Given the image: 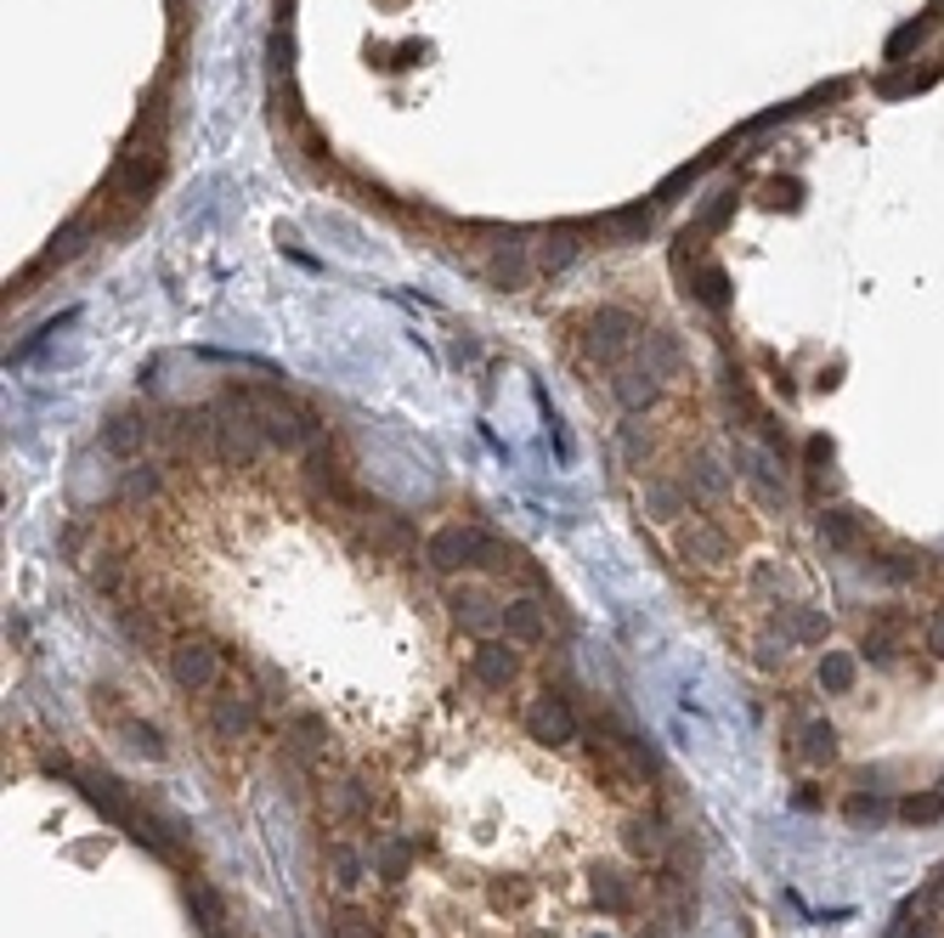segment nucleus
<instances>
[{
    "label": "nucleus",
    "mask_w": 944,
    "mask_h": 938,
    "mask_svg": "<svg viewBox=\"0 0 944 938\" xmlns=\"http://www.w3.org/2000/svg\"><path fill=\"white\" fill-rule=\"evenodd\" d=\"M894 814L905 820V826H933V820H944V791H910Z\"/></svg>",
    "instance_id": "4be33fe9"
},
{
    "label": "nucleus",
    "mask_w": 944,
    "mask_h": 938,
    "mask_svg": "<svg viewBox=\"0 0 944 938\" xmlns=\"http://www.w3.org/2000/svg\"><path fill=\"white\" fill-rule=\"evenodd\" d=\"M323 938H380V927H374V916H362V911H351V904H339V911L328 916V927H323Z\"/></svg>",
    "instance_id": "5701e85b"
},
{
    "label": "nucleus",
    "mask_w": 944,
    "mask_h": 938,
    "mask_svg": "<svg viewBox=\"0 0 944 938\" xmlns=\"http://www.w3.org/2000/svg\"><path fill=\"white\" fill-rule=\"evenodd\" d=\"M306 487L318 498H328V503H339V509H362V492L351 487V470H346V459H339V447H328V441L306 447Z\"/></svg>",
    "instance_id": "f03ea898"
},
{
    "label": "nucleus",
    "mask_w": 944,
    "mask_h": 938,
    "mask_svg": "<svg viewBox=\"0 0 944 938\" xmlns=\"http://www.w3.org/2000/svg\"><path fill=\"white\" fill-rule=\"evenodd\" d=\"M611 396H617V402H622L628 413H639V408L656 402V374H650V367H645V374H639V367H617Z\"/></svg>",
    "instance_id": "4468645a"
},
{
    "label": "nucleus",
    "mask_w": 944,
    "mask_h": 938,
    "mask_svg": "<svg viewBox=\"0 0 944 938\" xmlns=\"http://www.w3.org/2000/svg\"><path fill=\"white\" fill-rule=\"evenodd\" d=\"M120 729L131 735V747H136V752H148V758H164V735H159L153 724H141V718H125Z\"/></svg>",
    "instance_id": "2f4dec72"
},
{
    "label": "nucleus",
    "mask_w": 944,
    "mask_h": 938,
    "mask_svg": "<svg viewBox=\"0 0 944 938\" xmlns=\"http://www.w3.org/2000/svg\"><path fill=\"white\" fill-rule=\"evenodd\" d=\"M447 611H452V622H459V628H470V634L504 628V605H493V593H486L481 583H452V588H447Z\"/></svg>",
    "instance_id": "0eeeda50"
},
{
    "label": "nucleus",
    "mask_w": 944,
    "mask_h": 938,
    "mask_svg": "<svg viewBox=\"0 0 944 938\" xmlns=\"http://www.w3.org/2000/svg\"><path fill=\"white\" fill-rule=\"evenodd\" d=\"M594 899H599V911H611V916L634 911V888H628V876H617V871H594Z\"/></svg>",
    "instance_id": "6ab92c4d"
},
{
    "label": "nucleus",
    "mask_w": 944,
    "mask_h": 938,
    "mask_svg": "<svg viewBox=\"0 0 944 938\" xmlns=\"http://www.w3.org/2000/svg\"><path fill=\"white\" fill-rule=\"evenodd\" d=\"M724 289H730V283H724V272H719V266H701V277H696V300H701V305H712V311H724V300H730Z\"/></svg>",
    "instance_id": "7c9ffc66"
},
{
    "label": "nucleus",
    "mask_w": 944,
    "mask_h": 938,
    "mask_svg": "<svg viewBox=\"0 0 944 938\" xmlns=\"http://www.w3.org/2000/svg\"><path fill=\"white\" fill-rule=\"evenodd\" d=\"M120 616H125V634H131L141 650H159V645H164V634H159L153 616H141V611H131V605H120Z\"/></svg>",
    "instance_id": "cd10ccee"
},
{
    "label": "nucleus",
    "mask_w": 944,
    "mask_h": 938,
    "mask_svg": "<svg viewBox=\"0 0 944 938\" xmlns=\"http://www.w3.org/2000/svg\"><path fill=\"white\" fill-rule=\"evenodd\" d=\"M141 441H148V424H136V418H125V413H113V418L102 424V447L113 452V459H131Z\"/></svg>",
    "instance_id": "a211bd4d"
},
{
    "label": "nucleus",
    "mask_w": 944,
    "mask_h": 938,
    "mask_svg": "<svg viewBox=\"0 0 944 938\" xmlns=\"http://www.w3.org/2000/svg\"><path fill=\"white\" fill-rule=\"evenodd\" d=\"M334 791V820H368L374 814V786L368 780H339V786H328Z\"/></svg>",
    "instance_id": "f3484780"
},
{
    "label": "nucleus",
    "mask_w": 944,
    "mask_h": 938,
    "mask_svg": "<svg viewBox=\"0 0 944 938\" xmlns=\"http://www.w3.org/2000/svg\"><path fill=\"white\" fill-rule=\"evenodd\" d=\"M148 492H159V470H153V464H131V475H125V498H148Z\"/></svg>",
    "instance_id": "473e14b6"
},
{
    "label": "nucleus",
    "mask_w": 944,
    "mask_h": 938,
    "mask_svg": "<svg viewBox=\"0 0 944 938\" xmlns=\"http://www.w3.org/2000/svg\"><path fill=\"white\" fill-rule=\"evenodd\" d=\"M645 503H650V515H656V521H679V515H691V503H684L673 487H662V480H650V487H645Z\"/></svg>",
    "instance_id": "393cba45"
},
{
    "label": "nucleus",
    "mask_w": 944,
    "mask_h": 938,
    "mask_svg": "<svg viewBox=\"0 0 944 938\" xmlns=\"http://www.w3.org/2000/svg\"><path fill=\"white\" fill-rule=\"evenodd\" d=\"M323 876H328V888H334L339 899H351V893L362 888V876H368V865H362V854H357V848H346V842H334L328 854H323Z\"/></svg>",
    "instance_id": "9b49d317"
},
{
    "label": "nucleus",
    "mask_w": 944,
    "mask_h": 938,
    "mask_svg": "<svg viewBox=\"0 0 944 938\" xmlns=\"http://www.w3.org/2000/svg\"><path fill=\"white\" fill-rule=\"evenodd\" d=\"M797 758H804V763H832L837 758V729L825 718H809L804 729H797Z\"/></svg>",
    "instance_id": "dca6fc26"
},
{
    "label": "nucleus",
    "mask_w": 944,
    "mask_h": 938,
    "mask_svg": "<svg viewBox=\"0 0 944 938\" xmlns=\"http://www.w3.org/2000/svg\"><path fill=\"white\" fill-rule=\"evenodd\" d=\"M843 814L854 820V826H866V820H871V826H877V820H889V803H882L877 791H854V798L843 803Z\"/></svg>",
    "instance_id": "c85d7f7f"
},
{
    "label": "nucleus",
    "mask_w": 944,
    "mask_h": 938,
    "mask_svg": "<svg viewBox=\"0 0 944 938\" xmlns=\"http://www.w3.org/2000/svg\"><path fill=\"white\" fill-rule=\"evenodd\" d=\"M622 848H628L634 860H650V865H656V860H668L673 837L656 826V820H628V826H622Z\"/></svg>",
    "instance_id": "f8f14e48"
},
{
    "label": "nucleus",
    "mask_w": 944,
    "mask_h": 938,
    "mask_svg": "<svg viewBox=\"0 0 944 938\" xmlns=\"http://www.w3.org/2000/svg\"><path fill=\"white\" fill-rule=\"evenodd\" d=\"M261 447H266V436H261V424H254V413L244 402L215 408V441H210V452H215L226 470H249L254 459H261Z\"/></svg>",
    "instance_id": "f257e3e1"
},
{
    "label": "nucleus",
    "mask_w": 944,
    "mask_h": 938,
    "mask_svg": "<svg viewBox=\"0 0 944 938\" xmlns=\"http://www.w3.org/2000/svg\"><path fill=\"white\" fill-rule=\"evenodd\" d=\"M504 634H509V645H543L549 639V622H543V611L532 600H509L504 605Z\"/></svg>",
    "instance_id": "ddd939ff"
},
{
    "label": "nucleus",
    "mask_w": 944,
    "mask_h": 938,
    "mask_svg": "<svg viewBox=\"0 0 944 938\" xmlns=\"http://www.w3.org/2000/svg\"><path fill=\"white\" fill-rule=\"evenodd\" d=\"M514 673H521V656H514L509 639H481L470 650V678H475L481 690H509Z\"/></svg>",
    "instance_id": "6e6552de"
},
{
    "label": "nucleus",
    "mask_w": 944,
    "mask_h": 938,
    "mask_svg": "<svg viewBox=\"0 0 944 938\" xmlns=\"http://www.w3.org/2000/svg\"><path fill=\"white\" fill-rule=\"evenodd\" d=\"M526 735L543 747H566L577 741V713H571L566 696H532L526 701Z\"/></svg>",
    "instance_id": "39448f33"
},
{
    "label": "nucleus",
    "mask_w": 944,
    "mask_h": 938,
    "mask_svg": "<svg viewBox=\"0 0 944 938\" xmlns=\"http://www.w3.org/2000/svg\"><path fill=\"white\" fill-rule=\"evenodd\" d=\"M566 261H571V243L560 238V243H549V249H543V261H537V266H543V272H555V266H566Z\"/></svg>",
    "instance_id": "f704fd0d"
},
{
    "label": "nucleus",
    "mask_w": 944,
    "mask_h": 938,
    "mask_svg": "<svg viewBox=\"0 0 944 938\" xmlns=\"http://www.w3.org/2000/svg\"><path fill=\"white\" fill-rule=\"evenodd\" d=\"M408 865H413V848L402 842V837H380V848H374V876H385V883L396 888L408 876Z\"/></svg>",
    "instance_id": "aec40b11"
},
{
    "label": "nucleus",
    "mask_w": 944,
    "mask_h": 938,
    "mask_svg": "<svg viewBox=\"0 0 944 938\" xmlns=\"http://www.w3.org/2000/svg\"><path fill=\"white\" fill-rule=\"evenodd\" d=\"M74 780H79V791L91 798V809L108 820V826L136 831V820H141V798H131V791H125L120 780H113V775H102V770H79Z\"/></svg>",
    "instance_id": "20e7f679"
},
{
    "label": "nucleus",
    "mask_w": 944,
    "mask_h": 938,
    "mask_svg": "<svg viewBox=\"0 0 944 938\" xmlns=\"http://www.w3.org/2000/svg\"><path fill=\"white\" fill-rule=\"evenodd\" d=\"M820 537H825V543H832V549H860V537H866V521L860 515H854V509H825V515H820Z\"/></svg>",
    "instance_id": "2eb2a0df"
},
{
    "label": "nucleus",
    "mask_w": 944,
    "mask_h": 938,
    "mask_svg": "<svg viewBox=\"0 0 944 938\" xmlns=\"http://www.w3.org/2000/svg\"><path fill=\"white\" fill-rule=\"evenodd\" d=\"M221 650L210 639H176L170 645V673H176V685L192 690V696H210L221 690Z\"/></svg>",
    "instance_id": "7ed1b4c3"
},
{
    "label": "nucleus",
    "mask_w": 944,
    "mask_h": 938,
    "mask_svg": "<svg viewBox=\"0 0 944 938\" xmlns=\"http://www.w3.org/2000/svg\"><path fill=\"white\" fill-rule=\"evenodd\" d=\"M673 549H679V560H701V565H719L724 554H730V537L712 526L707 515H679L673 521Z\"/></svg>",
    "instance_id": "423d86ee"
},
{
    "label": "nucleus",
    "mask_w": 944,
    "mask_h": 938,
    "mask_svg": "<svg viewBox=\"0 0 944 938\" xmlns=\"http://www.w3.org/2000/svg\"><path fill=\"white\" fill-rule=\"evenodd\" d=\"M187 911H192L198 927H204V938H226V922H233V916H226V899L210 883H198V876L187 883Z\"/></svg>",
    "instance_id": "9d476101"
},
{
    "label": "nucleus",
    "mask_w": 944,
    "mask_h": 938,
    "mask_svg": "<svg viewBox=\"0 0 944 938\" xmlns=\"http://www.w3.org/2000/svg\"><path fill=\"white\" fill-rule=\"evenodd\" d=\"M254 724H261V718H254L249 696H215L210 701V729L221 735V741H238V735H249Z\"/></svg>",
    "instance_id": "1a4fd4ad"
},
{
    "label": "nucleus",
    "mask_w": 944,
    "mask_h": 938,
    "mask_svg": "<svg viewBox=\"0 0 944 938\" xmlns=\"http://www.w3.org/2000/svg\"><path fill=\"white\" fill-rule=\"evenodd\" d=\"M599 233H611V238H639V233H650V210H645V204H639V210H617V215L599 221Z\"/></svg>",
    "instance_id": "a878e982"
},
{
    "label": "nucleus",
    "mask_w": 944,
    "mask_h": 938,
    "mask_svg": "<svg viewBox=\"0 0 944 938\" xmlns=\"http://www.w3.org/2000/svg\"><path fill=\"white\" fill-rule=\"evenodd\" d=\"M804 470H809V492H820L825 470H832V441H825V436H809V447H804Z\"/></svg>",
    "instance_id": "bb28decb"
},
{
    "label": "nucleus",
    "mask_w": 944,
    "mask_h": 938,
    "mask_svg": "<svg viewBox=\"0 0 944 938\" xmlns=\"http://www.w3.org/2000/svg\"><path fill=\"white\" fill-rule=\"evenodd\" d=\"M854 678H860V662H854L848 650H825V662H820V685H825V696H848V690H854Z\"/></svg>",
    "instance_id": "412c9836"
},
{
    "label": "nucleus",
    "mask_w": 944,
    "mask_h": 938,
    "mask_svg": "<svg viewBox=\"0 0 944 938\" xmlns=\"http://www.w3.org/2000/svg\"><path fill=\"white\" fill-rule=\"evenodd\" d=\"M928 650H933V656H944V611L928 622Z\"/></svg>",
    "instance_id": "c9c22d12"
},
{
    "label": "nucleus",
    "mask_w": 944,
    "mask_h": 938,
    "mask_svg": "<svg viewBox=\"0 0 944 938\" xmlns=\"http://www.w3.org/2000/svg\"><path fill=\"white\" fill-rule=\"evenodd\" d=\"M684 480H691V487H696L701 498H724V492H730V480L719 475V464H712V459H691V470H684Z\"/></svg>",
    "instance_id": "b1692460"
},
{
    "label": "nucleus",
    "mask_w": 944,
    "mask_h": 938,
    "mask_svg": "<svg viewBox=\"0 0 944 938\" xmlns=\"http://www.w3.org/2000/svg\"><path fill=\"white\" fill-rule=\"evenodd\" d=\"M323 747H328V729H323V718L300 713V718H295V752H306V758H311V752H323Z\"/></svg>",
    "instance_id": "c756f323"
},
{
    "label": "nucleus",
    "mask_w": 944,
    "mask_h": 938,
    "mask_svg": "<svg viewBox=\"0 0 944 938\" xmlns=\"http://www.w3.org/2000/svg\"><path fill=\"white\" fill-rule=\"evenodd\" d=\"M786 622H792V634H797V639H825V622H820L815 611H804V605H792Z\"/></svg>",
    "instance_id": "72a5a7b5"
}]
</instances>
